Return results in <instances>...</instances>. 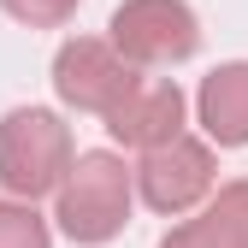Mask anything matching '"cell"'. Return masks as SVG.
Instances as JSON below:
<instances>
[{
    "mask_svg": "<svg viewBox=\"0 0 248 248\" xmlns=\"http://www.w3.org/2000/svg\"><path fill=\"white\" fill-rule=\"evenodd\" d=\"M130 207H136V171L112 148H89V154H77L71 177L59 183L53 219L77 248H101L130 225Z\"/></svg>",
    "mask_w": 248,
    "mask_h": 248,
    "instance_id": "obj_1",
    "label": "cell"
},
{
    "mask_svg": "<svg viewBox=\"0 0 248 248\" xmlns=\"http://www.w3.org/2000/svg\"><path fill=\"white\" fill-rule=\"evenodd\" d=\"M77 148H71V124L47 112V107H12L0 118V189L12 201L59 195V183L71 177Z\"/></svg>",
    "mask_w": 248,
    "mask_h": 248,
    "instance_id": "obj_2",
    "label": "cell"
},
{
    "mask_svg": "<svg viewBox=\"0 0 248 248\" xmlns=\"http://www.w3.org/2000/svg\"><path fill=\"white\" fill-rule=\"evenodd\" d=\"M107 42L136 71L183 65L201 47V18H195L189 0H118V12L107 24Z\"/></svg>",
    "mask_w": 248,
    "mask_h": 248,
    "instance_id": "obj_3",
    "label": "cell"
},
{
    "mask_svg": "<svg viewBox=\"0 0 248 248\" xmlns=\"http://www.w3.org/2000/svg\"><path fill=\"white\" fill-rule=\"evenodd\" d=\"M213 177H219V171H213V142L183 130L177 142L142 154V166H136V195H142L154 213L177 219V213L213 201Z\"/></svg>",
    "mask_w": 248,
    "mask_h": 248,
    "instance_id": "obj_4",
    "label": "cell"
},
{
    "mask_svg": "<svg viewBox=\"0 0 248 248\" xmlns=\"http://www.w3.org/2000/svg\"><path fill=\"white\" fill-rule=\"evenodd\" d=\"M130 83H136V65L107 36H71L53 53V95L71 112H101L107 118Z\"/></svg>",
    "mask_w": 248,
    "mask_h": 248,
    "instance_id": "obj_5",
    "label": "cell"
},
{
    "mask_svg": "<svg viewBox=\"0 0 248 248\" xmlns=\"http://www.w3.org/2000/svg\"><path fill=\"white\" fill-rule=\"evenodd\" d=\"M183 112H189V101H183L177 77H154V71H136V83L118 95V107L107 112V130L112 142L136 148V154H154L183 136Z\"/></svg>",
    "mask_w": 248,
    "mask_h": 248,
    "instance_id": "obj_6",
    "label": "cell"
},
{
    "mask_svg": "<svg viewBox=\"0 0 248 248\" xmlns=\"http://www.w3.org/2000/svg\"><path fill=\"white\" fill-rule=\"evenodd\" d=\"M195 118L213 148H248V59H225L201 77Z\"/></svg>",
    "mask_w": 248,
    "mask_h": 248,
    "instance_id": "obj_7",
    "label": "cell"
},
{
    "mask_svg": "<svg viewBox=\"0 0 248 248\" xmlns=\"http://www.w3.org/2000/svg\"><path fill=\"white\" fill-rule=\"evenodd\" d=\"M195 219L213 231V242H219V248H248V177L219 183L213 201L195 213Z\"/></svg>",
    "mask_w": 248,
    "mask_h": 248,
    "instance_id": "obj_8",
    "label": "cell"
},
{
    "mask_svg": "<svg viewBox=\"0 0 248 248\" xmlns=\"http://www.w3.org/2000/svg\"><path fill=\"white\" fill-rule=\"evenodd\" d=\"M0 248H53V231H47V219L30 201H0Z\"/></svg>",
    "mask_w": 248,
    "mask_h": 248,
    "instance_id": "obj_9",
    "label": "cell"
},
{
    "mask_svg": "<svg viewBox=\"0 0 248 248\" xmlns=\"http://www.w3.org/2000/svg\"><path fill=\"white\" fill-rule=\"evenodd\" d=\"M0 6H6V18H18L30 30H59L77 12V0H0Z\"/></svg>",
    "mask_w": 248,
    "mask_h": 248,
    "instance_id": "obj_10",
    "label": "cell"
},
{
    "mask_svg": "<svg viewBox=\"0 0 248 248\" xmlns=\"http://www.w3.org/2000/svg\"><path fill=\"white\" fill-rule=\"evenodd\" d=\"M160 248H219V242H213V231H207L201 219H183V225H171V231L160 236Z\"/></svg>",
    "mask_w": 248,
    "mask_h": 248,
    "instance_id": "obj_11",
    "label": "cell"
}]
</instances>
